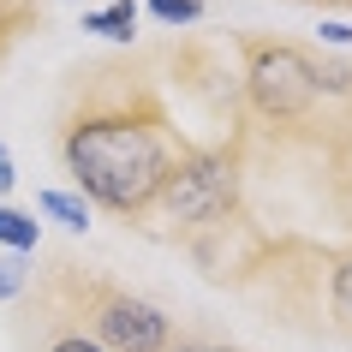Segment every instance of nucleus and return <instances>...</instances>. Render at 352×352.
<instances>
[{
	"label": "nucleus",
	"mask_w": 352,
	"mask_h": 352,
	"mask_svg": "<svg viewBox=\"0 0 352 352\" xmlns=\"http://www.w3.org/2000/svg\"><path fill=\"white\" fill-rule=\"evenodd\" d=\"M54 149L72 186L96 209H108L120 221H144L167 173L197 144L167 113L144 60H90L72 72Z\"/></svg>",
	"instance_id": "nucleus-1"
},
{
	"label": "nucleus",
	"mask_w": 352,
	"mask_h": 352,
	"mask_svg": "<svg viewBox=\"0 0 352 352\" xmlns=\"http://www.w3.org/2000/svg\"><path fill=\"white\" fill-rule=\"evenodd\" d=\"M36 316L54 322V329L90 334L102 352H167L179 334H173V316L155 311L149 298H138L131 287L96 275L84 263L60 257L36 287Z\"/></svg>",
	"instance_id": "nucleus-2"
},
{
	"label": "nucleus",
	"mask_w": 352,
	"mask_h": 352,
	"mask_svg": "<svg viewBox=\"0 0 352 352\" xmlns=\"http://www.w3.org/2000/svg\"><path fill=\"white\" fill-rule=\"evenodd\" d=\"M245 287L263 293L269 316H280L287 329L352 346V251H322L311 239H269Z\"/></svg>",
	"instance_id": "nucleus-3"
},
{
	"label": "nucleus",
	"mask_w": 352,
	"mask_h": 352,
	"mask_svg": "<svg viewBox=\"0 0 352 352\" xmlns=\"http://www.w3.org/2000/svg\"><path fill=\"white\" fill-rule=\"evenodd\" d=\"M239 60H245V108L251 120L269 131H298L322 102H340L352 90V66L322 60L316 48L293 36H239Z\"/></svg>",
	"instance_id": "nucleus-4"
},
{
	"label": "nucleus",
	"mask_w": 352,
	"mask_h": 352,
	"mask_svg": "<svg viewBox=\"0 0 352 352\" xmlns=\"http://www.w3.org/2000/svg\"><path fill=\"white\" fill-rule=\"evenodd\" d=\"M245 138L251 131H233L227 144H209V149H191L186 162L167 173V186L155 191V204H149L144 221H167L173 227V239L186 245L191 233H204V227L227 221L245 197Z\"/></svg>",
	"instance_id": "nucleus-5"
},
{
	"label": "nucleus",
	"mask_w": 352,
	"mask_h": 352,
	"mask_svg": "<svg viewBox=\"0 0 352 352\" xmlns=\"http://www.w3.org/2000/svg\"><path fill=\"white\" fill-rule=\"evenodd\" d=\"M42 19H48L42 0H0V60H6V48H12L24 30H42Z\"/></svg>",
	"instance_id": "nucleus-6"
},
{
	"label": "nucleus",
	"mask_w": 352,
	"mask_h": 352,
	"mask_svg": "<svg viewBox=\"0 0 352 352\" xmlns=\"http://www.w3.org/2000/svg\"><path fill=\"white\" fill-rule=\"evenodd\" d=\"M84 30H96V36H108V42H131L138 6H131V0H113V6H102V12H84Z\"/></svg>",
	"instance_id": "nucleus-7"
},
{
	"label": "nucleus",
	"mask_w": 352,
	"mask_h": 352,
	"mask_svg": "<svg viewBox=\"0 0 352 352\" xmlns=\"http://www.w3.org/2000/svg\"><path fill=\"white\" fill-rule=\"evenodd\" d=\"M0 245H6L12 257L36 251V221H30L24 209H6V204H0Z\"/></svg>",
	"instance_id": "nucleus-8"
},
{
	"label": "nucleus",
	"mask_w": 352,
	"mask_h": 352,
	"mask_svg": "<svg viewBox=\"0 0 352 352\" xmlns=\"http://www.w3.org/2000/svg\"><path fill=\"white\" fill-rule=\"evenodd\" d=\"M36 204L48 209L60 227H72V233H84V227H90V204H84V197H66V191H42Z\"/></svg>",
	"instance_id": "nucleus-9"
},
{
	"label": "nucleus",
	"mask_w": 352,
	"mask_h": 352,
	"mask_svg": "<svg viewBox=\"0 0 352 352\" xmlns=\"http://www.w3.org/2000/svg\"><path fill=\"white\" fill-rule=\"evenodd\" d=\"M149 12L162 24H197L204 19V0H149Z\"/></svg>",
	"instance_id": "nucleus-10"
},
{
	"label": "nucleus",
	"mask_w": 352,
	"mask_h": 352,
	"mask_svg": "<svg viewBox=\"0 0 352 352\" xmlns=\"http://www.w3.org/2000/svg\"><path fill=\"white\" fill-rule=\"evenodd\" d=\"M42 352H102V346H96L90 334H72V329H54V340H48V346H42Z\"/></svg>",
	"instance_id": "nucleus-11"
},
{
	"label": "nucleus",
	"mask_w": 352,
	"mask_h": 352,
	"mask_svg": "<svg viewBox=\"0 0 352 352\" xmlns=\"http://www.w3.org/2000/svg\"><path fill=\"white\" fill-rule=\"evenodd\" d=\"M24 293V263L19 257H0V298Z\"/></svg>",
	"instance_id": "nucleus-12"
},
{
	"label": "nucleus",
	"mask_w": 352,
	"mask_h": 352,
	"mask_svg": "<svg viewBox=\"0 0 352 352\" xmlns=\"http://www.w3.org/2000/svg\"><path fill=\"white\" fill-rule=\"evenodd\" d=\"M167 352H239V346H227V340H204V334H191V340H173Z\"/></svg>",
	"instance_id": "nucleus-13"
},
{
	"label": "nucleus",
	"mask_w": 352,
	"mask_h": 352,
	"mask_svg": "<svg viewBox=\"0 0 352 352\" xmlns=\"http://www.w3.org/2000/svg\"><path fill=\"white\" fill-rule=\"evenodd\" d=\"M12 179H19V173H12V155H6V144H0V197L12 191Z\"/></svg>",
	"instance_id": "nucleus-14"
},
{
	"label": "nucleus",
	"mask_w": 352,
	"mask_h": 352,
	"mask_svg": "<svg viewBox=\"0 0 352 352\" xmlns=\"http://www.w3.org/2000/svg\"><path fill=\"white\" fill-rule=\"evenodd\" d=\"M322 42H340V48H346V42H352V24H322Z\"/></svg>",
	"instance_id": "nucleus-15"
}]
</instances>
